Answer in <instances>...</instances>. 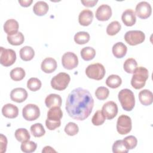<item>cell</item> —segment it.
<instances>
[{"instance_id": "obj_24", "label": "cell", "mask_w": 153, "mask_h": 153, "mask_svg": "<svg viewBox=\"0 0 153 153\" xmlns=\"http://www.w3.org/2000/svg\"><path fill=\"white\" fill-rule=\"evenodd\" d=\"M49 7L47 2L42 1L36 2L33 7V11L36 16H44L48 11Z\"/></svg>"}, {"instance_id": "obj_26", "label": "cell", "mask_w": 153, "mask_h": 153, "mask_svg": "<svg viewBox=\"0 0 153 153\" xmlns=\"http://www.w3.org/2000/svg\"><path fill=\"white\" fill-rule=\"evenodd\" d=\"M7 41L10 44L13 45H20L23 43L25 41V37L22 32H18L14 35H8Z\"/></svg>"}, {"instance_id": "obj_44", "label": "cell", "mask_w": 153, "mask_h": 153, "mask_svg": "<svg viewBox=\"0 0 153 153\" xmlns=\"http://www.w3.org/2000/svg\"><path fill=\"white\" fill-rule=\"evenodd\" d=\"M32 2V0H19V3L22 7H27L30 6Z\"/></svg>"}, {"instance_id": "obj_1", "label": "cell", "mask_w": 153, "mask_h": 153, "mask_svg": "<svg viewBox=\"0 0 153 153\" xmlns=\"http://www.w3.org/2000/svg\"><path fill=\"white\" fill-rule=\"evenodd\" d=\"M93 106L94 99L90 91L78 87L68 94L65 108L69 117L76 120L83 121L89 117Z\"/></svg>"}, {"instance_id": "obj_10", "label": "cell", "mask_w": 153, "mask_h": 153, "mask_svg": "<svg viewBox=\"0 0 153 153\" xmlns=\"http://www.w3.org/2000/svg\"><path fill=\"white\" fill-rule=\"evenodd\" d=\"M22 115L27 121L36 120L40 115L39 108L35 104H27L22 109Z\"/></svg>"}, {"instance_id": "obj_20", "label": "cell", "mask_w": 153, "mask_h": 153, "mask_svg": "<svg viewBox=\"0 0 153 153\" xmlns=\"http://www.w3.org/2000/svg\"><path fill=\"white\" fill-rule=\"evenodd\" d=\"M19 23L17 20L11 19L7 20L4 25V30L8 35H14L18 32Z\"/></svg>"}, {"instance_id": "obj_30", "label": "cell", "mask_w": 153, "mask_h": 153, "mask_svg": "<svg viewBox=\"0 0 153 153\" xmlns=\"http://www.w3.org/2000/svg\"><path fill=\"white\" fill-rule=\"evenodd\" d=\"M137 68V63L133 58L126 59L123 64L124 70L128 74H133Z\"/></svg>"}, {"instance_id": "obj_8", "label": "cell", "mask_w": 153, "mask_h": 153, "mask_svg": "<svg viewBox=\"0 0 153 153\" xmlns=\"http://www.w3.org/2000/svg\"><path fill=\"white\" fill-rule=\"evenodd\" d=\"M132 128L131 118L126 115H120L117 121V130L120 134H126L130 132Z\"/></svg>"}, {"instance_id": "obj_16", "label": "cell", "mask_w": 153, "mask_h": 153, "mask_svg": "<svg viewBox=\"0 0 153 153\" xmlns=\"http://www.w3.org/2000/svg\"><path fill=\"white\" fill-rule=\"evenodd\" d=\"M93 19V13L90 10L85 9L81 11L78 16L79 23L84 26H87L91 24Z\"/></svg>"}, {"instance_id": "obj_37", "label": "cell", "mask_w": 153, "mask_h": 153, "mask_svg": "<svg viewBox=\"0 0 153 153\" xmlns=\"http://www.w3.org/2000/svg\"><path fill=\"white\" fill-rule=\"evenodd\" d=\"M41 81L37 78H30L27 82V88L32 91H36L41 87Z\"/></svg>"}, {"instance_id": "obj_11", "label": "cell", "mask_w": 153, "mask_h": 153, "mask_svg": "<svg viewBox=\"0 0 153 153\" xmlns=\"http://www.w3.org/2000/svg\"><path fill=\"white\" fill-rule=\"evenodd\" d=\"M62 63L65 69L72 70L78 65V57L72 52H66L62 56Z\"/></svg>"}, {"instance_id": "obj_42", "label": "cell", "mask_w": 153, "mask_h": 153, "mask_svg": "<svg viewBox=\"0 0 153 153\" xmlns=\"http://www.w3.org/2000/svg\"><path fill=\"white\" fill-rule=\"evenodd\" d=\"M7 139L5 136L2 134L0 135V152L1 153H4L7 150Z\"/></svg>"}, {"instance_id": "obj_45", "label": "cell", "mask_w": 153, "mask_h": 153, "mask_svg": "<svg viewBox=\"0 0 153 153\" xmlns=\"http://www.w3.org/2000/svg\"><path fill=\"white\" fill-rule=\"evenodd\" d=\"M42 152H56V151L50 146H46L42 150Z\"/></svg>"}, {"instance_id": "obj_40", "label": "cell", "mask_w": 153, "mask_h": 153, "mask_svg": "<svg viewBox=\"0 0 153 153\" xmlns=\"http://www.w3.org/2000/svg\"><path fill=\"white\" fill-rule=\"evenodd\" d=\"M109 94V90L105 87H99L95 91L96 97L100 100H105Z\"/></svg>"}, {"instance_id": "obj_15", "label": "cell", "mask_w": 153, "mask_h": 153, "mask_svg": "<svg viewBox=\"0 0 153 153\" xmlns=\"http://www.w3.org/2000/svg\"><path fill=\"white\" fill-rule=\"evenodd\" d=\"M27 91L21 87L15 88L12 90L10 93V98L11 100L17 103L23 102L27 97Z\"/></svg>"}, {"instance_id": "obj_32", "label": "cell", "mask_w": 153, "mask_h": 153, "mask_svg": "<svg viewBox=\"0 0 153 153\" xmlns=\"http://www.w3.org/2000/svg\"><path fill=\"white\" fill-rule=\"evenodd\" d=\"M25 71L22 68H14L10 72L11 78L15 81L22 80L25 78Z\"/></svg>"}, {"instance_id": "obj_18", "label": "cell", "mask_w": 153, "mask_h": 153, "mask_svg": "<svg viewBox=\"0 0 153 153\" xmlns=\"http://www.w3.org/2000/svg\"><path fill=\"white\" fill-rule=\"evenodd\" d=\"M57 65L56 60L52 57H47L43 60L41 65L42 71L47 74L54 72L57 68Z\"/></svg>"}, {"instance_id": "obj_27", "label": "cell", "mask_w": 153, "mask_h": 153, "mask_svg": "<svg viewBox=\"0 0 153 153\" xmlns=\"http://www.w3.org/2000/svg\"><path fill=\"white\" fill-rule=\"evenodd\" d=\"M121 83L122 79L120 76L114 74L109 75L106 80V84L107 86L112 88H118L119 86H120Z\"/></svg>"}, {"instance_id": "obj_12", "label": "cell", "mask_w": 153, "mask_h": 153, "mask_svg": "<svg viewBox=\"0 0 153 153\" xmlns=\"http://www.w3.org/2000/svg\"><path fill=\"white\" fill-rule=\"evenodd\" d=\"M152 13V8L148 2L142 1L138 3L136 7V14L142 19L148 18Z\"/></svg>"}, {"instance_id": "obj_33", "label": "cell", "mask_w": 153, "mask_h": 153, "mask_svg": "<svg viewBox=\"0 0 153 153\" xmlns=\"http://www.w3.org/2000/svg\"><path fill=\"white\" fill-rule=\"evenodd\" d=\"M30 130L32 135L36 137H40L45 133V130L41 123H35L32 125Z\"/></svg>"}, {"instance_id": "obj_7", "label": "cell", "mask_w": 153, "mask_h": 153, "mask_svg": "<svg viewBox=\"0 0 153 153\" xmlns=\"http://www.w3.org/2000/svg\"><path fill=\"white\" fill-rule=\"evenodd\" d=\"M124 39L130 45H136L142 43L145 39V35L141 30L127 31L124 35Z\"/></svg>"}, {"instance_id": "obj_38", "label": "cell", "mask_w": 153, "mask_h": 153, "mask_svg": "<svg viewBox=\"0 0 153 153\" xmlns=\"http://www.w3.org/2000/svg\"><path fill=\"white\" fill-rule=\"evenodd\" d=\"M105 120L106 118L103 114L102 111L98 110L94 113V115L93 116L91 122L93 125L97 126L103 124L105 121Z\"/></svg>"}, {"instance_id": "obj_17", "label": "cell", "mask_w": 153, "mask_h": 153, "mask_svg": "<svg viewBox=\"0 0 153 153\" xmlns=\"http://www.w3.org/2000/svg\"><path fill=\"white\" fill-rule=\"evenodd\" d=\"M121 20L123 23L127 26H133L136 22L135 12L131 9H127L123 11L121 16Z\"/></svg>"}, {"instance_id": "obj_35", "label": "cell", "mask_w": 153, "mask_h": 153, "mask_svg": "<svg viewBox=\"0 0 153 153\" xmlns=\"http://www.w3.org/2000/svg\"><path fill=\"white\" fill-rule=\"evenodd\" d=\"M37 147V144L30 140H27L23 142H22L20 148L21 150L25 153H31L34 152Z\"/></svg>"}, {"instance_id": "obj_3", "label": "cell", "mask_w": 153, "mask_h": 153, "mask_svg": "<svg viewBox=\"0 0 153 153\" xmlns=\"http://www.w3.org/2000/svg\"><path fill=\"white\" fill-rule=\"evenodd\" d=\"M131 79V85L135 89L143 88L146 80L148 79L149 72L146 68L140 66L137 68L134 72Z\"/></svg>"}, {"instance_id": "obj_28", "label": "cell", "mask_w": 153, "mask_h": 153, "mask_svg": "<svg viewBox=\"0 0 153 153\" xmlns=\"http://www.w3.org/2000/svg\"><path fill=\"white\" fill-rule=\"evenodd\" d=\"M16 139L20 142H23L27 140H29L30 138V134L27 129L25 128H20L16 130L15 133Z\"/></svg>"}, {"instance_id": "obj_2", "label": "cell", "mask_w": 153, "mask_h": 153, "mask_svg": "<svg viewBox=\"0 0 153 153\" xmlns=\"http://www.w3.org/2000/svg\"><path fill=\"white\" fill-rule=\"evenodd\" d=\"M63 112L60 107L54 106L51 108L47 112V118L45 120V126L50 130H54L61 125V118Z\"/></svg>"}, {"instance_id": "obj_5", "label": "cell", "mask_w": 153, "mask_h": 153, "mask_svg": "<svg viewBox=\"0 0 153 153\" xmlns=\"http://www.w3.org/2000/svg\"><path fill=\"white\" fill-rule=\"evenodd\" d=\"M71 80L69 74L65 72H60L51 80V87L56 90L62 91L66 88Z\"/></svg>"}, {"instance_id": "obj_21", "label": "cell", "mask_w": 153, "mask_h": 153, "mask_svg": "<svg viewBox=\"0 0 153 153\" xmlns=\"http://www.w3.org/2000/svg\"><path fill=\"white\" fill-rule=\"evenodd\" d=\"M62 97L57 94H50L45 99V104L47 108H51L54 106L60 107L62 105Z\"/></svg>"}, {"instance_id": "obj_39", "label": "cell", "mask_w": 153, "mask_h": 153, "mask_svg": "<svg viewBox=\"0 0 153 153\" xmlns=\"http://www.w3.org/2000/svg\"><path fill=\"white\" fill-rule=\"evenodd\" d=\"M65 132L69 136H73L76 135L79 131V127L77 124L73 122L68 123L65 127Z\"/></svg>"}, {"instance_id": "obj_19", "label": "cell", "mask_w": 153, "mask_h": 153, "mask_svg": "<svg viewBox=\"0 0 153 153\" xmlns=\"http://www.w3.org/2000/svg\"><path fill=\"white\" fill-rule=\"evenodd\" d=\"M2 114L6 118H15L19 115V109L13 104L7 103L2 107Z\"/></svg>"}, {"instance_id": "obj_14", "label": "cell", "mask_w": 153, "mask_h": 153, "mask_svg": "<svg viewBox=\"0 0 153 153\" xmlns=\"http://www.w3.org/2000/svg\"><path fill=\"white\" fill-rule=\"evenodd\" d=\"M96 18L99 21L108 20L112 16V10L109 5L107 4L100 5L96 11Z\"/></svg>"}, {"instance_id": "obj_4", "label": "cell", "mask_w": 153, "mask_h": 153, "mask_svg": "<svg viewBox=\"0 0 153 153\" xmlns=\"http://www.w3.org/2000/svg\"><path fill=\"white\" fill-rule=\"evenodd\" d=\"M123 109L126 111H131L134 107L135 98L133 91L128 88L122 89L118 94Z\"/></svg>"}, {"instance_id": "obj_31", "label": "cell", "mask_w": 153, "mask_h": 153, "mask_svg": "<svg viewBox=\"0 0 153 153\" xmlns=\"http://www.w3.org/2000/svg\"><path fill=\"white\" fill-rule=\"evenodd\" d=\"M90 40V35L87 32H78L74 35V41L79 45L87 43Z\"/></svg>"}, {"instance_id": "obj_41", "label": "cell", "mask_w": 153, "mask_h": 153, "mask_svg": "<svg viewBox=\"0 0 153 153\" xmlns=\"http://www.w3.org/2000/svg\"><path fill=\"white\" fill-rule=\"evenodd\" d=\"M123 140L125 146L128 150L134 149L137 143V140L136 137L132 135L126 137Z\"/></svg>"}, {"instance_id": "obj_9", "label": "cell", "mask_w": 153, "mask_h": 153, "mask_svg": "<svg viewBox=\"0 0 153 153\" xmlns=\"http://www.w3.org/2000/svg\"><path fill=\"white\" fill-rule=\"evenodd\" d=\"M16 60V52L12 49L4 48L1 47L0 63L2 65L8 67L14 63Z\"/></svg>"}, {"instance_id": "obj_6", "label": "cell", "mask_w": 153, "mask_h": 153, "mask_svg": "<svg viewBox=\"0 0 153 153\" xmlns=\"http://www.w3.org/2000/svg\"><path fill=\"white\" fill-rule=\"evenodd\" d=\"M106 73L105 69L103 65L96 63L88 65L85 69L86 75L91 79L100 80L103 78Z\"/></svg>"}, {"instance_id": "obj_36", "label": "cell", "mask_w": 153, "mask_h": 153, "mask_svg": "<svg viewBox=\"0 0 153 153\" xmlns=\"http://www.w3.org/2000/svg\"><path fill=\"white\" fill-rule=\"evenodd\" d=\"M128 149L125 146L123 140H116L112 145V152L114 153H127Z\"/></svg>"}, {"instance_id": "obj_23", "label": "cell", "mask_w": 153, "mask_h": 153, "mask_svg": "<svg viewBox=\"0 0 153 153\" xmlns=\"http://www.w3.org/2000/svg\"><path fill=\"white\" fill-rule=\"evenodd\" d=\"M139 99L143 105L149 106L152 103L153 94L150 90L144 89L139 92Z\"/></svg>"}, {"instance_id": "obj_29", "label": "cell", "mask_w": 153, "mask_h": 153, "mask_svg": "<svg viewBox=\"0 0 153 153\" xmlns=\"http://www.w3.org/2000/svg\"><path fill=\"white\" fill-rule=\"evenodd\" d=\"M81 56L82 59L85 61H89L92 60L96 55V50L91 47H85L81 49Z\"/></svg>"}, {"instance_id": "obj_25", "label": "cell", "mask_w": 153, "mask_h": 153, "mask_svg": "<svg viewBox=\"0 0 153 153\" xmlns=\"http://www.w3.org/2000/svg\"><path fill=\"white\" fill-rule=\"evenodd\" d=\"M20 58L24 61L31 60L35 56L34 50L30 46H25L20 50Z\"/></svg>"}, {"instance_id": "obj_34", "label": "cell", "mask_w": 153, "mask_h": 153, "mask_svg": "<svg viewBox=\"0 0 153 153\" xmlns=\"http://www.w3.org/2000/svg\"><path fill=\"white\" fill-rule=\"evenodd\" d=\"M121 25L118 21L111 22L106 27V33L110 36H114L118 33L121 30Z\"/></svg>"}, {"instance_id": "obj_43", "label": "cell", "mask_w": 153, "mask_h": 153, "mask_svg": "<svg viewBox=\"0 0 153 153\" xmlns=\"http://www.w3.org/2000/svg\"><path fill=\"white\" fill-rule=\"evenodd\" d=\"M81 3L83 4L84 6L87 7H94L98 2L97 0H92V1H81Z\"/></svg>"}, {"instance_id": "obj_13", "label": "cell", "mask_w": 153, "mask_h": 153, "mask_svg": "<svg viewBox=\"0 0 153 153\" xmlns=\"http://www.w3.org/2000/svg\"><path fill=\"white\" fill-rule=\"evenodd\" d=\"M102 112L106 118L112 120L118 114V106L117 103L113 101L106 102L102 106Z\"/></svg>"}, {"instance_id": "obj_22", "label": "cell", "mask_w": 153, "mask_h": 153, "mask_svg": "<svg viewBox=\"0 0 153 153\" xmlns=\"http://www.w3.org/2000/svg\"><path fill=\"white\" fill-rule=\"evenodd\" d=\"M113 55L118 59H121L124 57L127 51V46L122 42L115 43L112 48Z\"/></svg>"}]
</instances>
